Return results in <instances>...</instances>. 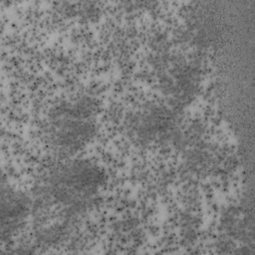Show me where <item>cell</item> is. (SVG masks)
Instances as JSON below:
<instances>
[{"label": "cell", "mask_w": 255, "mask_h": 255, "mask_svg": "<svg viewBox=\"0 0 255 255\" xmlns=\"http://www.w3.org/2000/svg\"><path fill=\"white\" fill-rule=\"evenodd\" d=\"M30 208L28 197L14 189L8 188L2 192L1 223L2 230L13 231L28 215Z\"/></svg>", "instance_id": "3957f363"}, {"label": "cell", "mask_w": 255, "mask_h": 255, "mask_svg": "<svg viewBox=\"0 0 255 255\" xmlns=\"http://www.w3.org/2000/svg\"><path fill=\"white\" fill-rule=\"evenodd\" d=\"M104 185V172L87 159L59 164L48 177V190L61 206L76 211L88 207Z\"/></svg>", "instance_id": "6da1fadb"}, {"label": "cell", "mask_w": 255, "mask_h": 255, "mask_svg": "<svg viewBox=\"0 0 255 255\" xmlns=\"http://www.w3.org/2000/svg\"><path fill=\"white\" fill-rule=\"evenodd\" d=\"M96 128L95 108L88 99L64 102L50 113L47 134L57 150L73 153L87 144Z\"/></svg>", "instance_id": "7a4b0ae2"}]
</instances>
